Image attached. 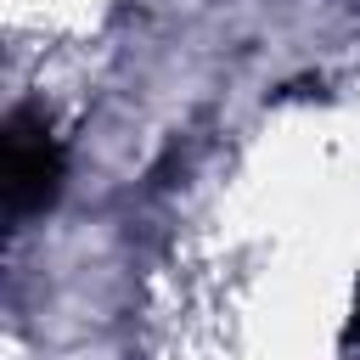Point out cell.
<instances>
[{
	"instance_id": "1",
	"label": "cell",
	"mask_w": 360,
	"mask_h": 360,
	"mask_svg": "<svg viewBox=\"0 0 360 360\" xmlns=\"http://www.w3.org/2000/svg\"><path fill=\"white\" fill-rule=\"evenodd\" d=\"M62 186V146L34 112H11L6 124V208L39 214Z\"/></svg>"
}]
</instances>
